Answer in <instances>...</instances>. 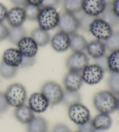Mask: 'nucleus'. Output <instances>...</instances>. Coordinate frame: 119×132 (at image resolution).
I'll use <instances>...</instances> for the list:
<instances>
[{
  "mask_svg": "<svg viewBox=\"0 0 119 132\" xmlns=\"http://www.w3.org/2000/svg\"><path fill=\"white\" fill-rule=\"evenodd\" d=\"M89 57L84 52H73L66 59V66L69 71L81 72L89 64Z\"/></svg>",
  "mask_w": 119,
  "mask_h": 132,
  "instance_id": "obj_7",
  "label": "nucleus"
},
{
  "mask_svg": "<svg viewBox=\"0 0 119 132\" xmlns=\"http://www.w3.org/2000/svg\"><path fill=\"white\" fill-rule=\"evenodd\" d=\"M83 81L80 72L69 71L63 78V85L65 90L78 91L81 88Z\"/></svg>",
  "mask_w": 119,
  "mask_h": 132,
  "instance_id": "obj_14",
  "label": "nucleus"
},
{
  "mask_svg": "<svg viewBox=\"0 0 119 132\" xmlns=\"http://www.w3.org/2000/svg\"><path fill=\"white\" fill-rule=\"evenodd\" d=\"M108 71L111 73H119V50L110 52L107 57Z\"/></svg>",
  "mask_w": 119,
  "mask_h": 132,
  "instance_id": "obj_25",
  "label": "nucleus"
},
{
  "mask_svg": "<svg viewBox=\"0 0 119 132\" xmlns=\"http://www.w3.org/2000/svg\"><path fill=\"white\" fill-rule=\"evenodd\" d=\"M14 116L21 123L27 125L35 117L34 112L30 109L28 105L23 104L15 108Z\"/></svg>",
  "mask_w": 119,
  "mask_h": 132,
  "instance_id": "obj_19",
  "label": "nucleus"
},
{
  "mask_svg": "<svg viewBox=\"0 0 119 132\" xmlns=\"http://www.w3.org/2000/svg\"><path fill=\"white\" fill-rule=\"evenodd\" d=\"M117 110L119 111V96H117Z\"/></svg>",
  "mask_w": 119,
  "mask_h": 132,
  "instance_id": "obj_45",
  "label": "nucleus"
},
{
  "mask_svg": "<svg viewBox=\"0 0 119 132\" xmlns=\"http://www.w3.org/2000/svg\"><path fill=\"white\" fill-rule=\"evenodd\" d=\"M78 19V24H79V29H81L84 31H88L90 26L95 18L83 13L80 18Z\"/></svg>",
  "mask_w": 119,
  "mask_h": 132,
  "instance_id": "obj_32",
  "label": "nucleus"
},
{
  "mask_svg": "<svg viewBox=\"0 0 119 132\" xmlns=\"http://www.w3.org/2000/svg\"><path fill=\"white\" fill-rule=\"evenodd\" d=\"M35 63V57H28L23 56L20 67L22 68H28L33 66Z\"/></svg>",
  "mask_w": 119,
  "mask_h": 132,
  "instance_id": "obj_36",
  "label": "nucleus"
},
{
  "mask_svg": "<svg viewBox=\"0 0 119 132\" xmlns=\"http://www.w3.org/2000/svg\"><path fill=\"white\" fill-rule=\"evenodd\" d=\"M58 27L60 31L69 35L76 34L79 29L78 19L74 14L65 12L60 15Z\"/></svg>",
  "mask_w": 119,
  "mask_h": 132,
  "instance_id": "obj_9",
  "label": "nucleus"
},
{
  "mask_svg": "<svg viewBox=\"0 0 119 132\" xmlns=\"http://www.w3.org/2000/svg\"><path fill=\"white\" fill-rule=\"evenodd\" d=\"M6 19L11 27L22 26L26 20L24 8L20 6H15L8 11Z\"/></svg>",
  "mask_w": 119,
  "mask_h": 132,
  "instance_id": "obj_15",
  "label": "nucleus"
},
{
  "mask_svg": "<svg viewBox=\"0 0 119 132\" xmlns=\"http://www.w3.org/2000/svg\"><path fill=\"white\" fill-rule=\"evenodd\" d=\"M107 57L108 56L106 55H104L102 57H99L97 59H95V63L99 67H101L102 70H103L104 72L109 71L108 67V62H107Z\"/></svg>",
  "mask_w": 119,
  "mask_h": 132,
  "instance_id": "obj_34",
  "label": "nucleus"
},
{
  "mask_svg": "<svg viewBox=\"0 0 119 132\" xmlns=\"http://www.w3.org/2000/svg\"><path fill=\"white\" fill-rule=\"evenodd\" d=\"M18 49L24 57H35L39 46L30 37L26 36L17 44Z\"/></svg>",
  "mask_w": 119,
  "mask_h": 132,
  "instance_id": "obj_13",
  "label": "nucleus"
},
{
  "mask_svg": "<svg viewBox=\"0 0 119 132\" xmlns=\"http://www.w3.org/2000/svg\"><path fill=\"white\" fill-rule=\"evenodd\" d=\"M106 50L104 41L96 39L88 42L85 48L88 55L95 60L105 55Z\"/></svg>",
  "mask_w": 119,
  "mask_h": 132,
  "instance_id": "obj_17",
  "label": "nucleus"
},
{
  "mask_svg": "<svg viewBox=\"0 0 119 132\" xmlns=\"http://www.w3.org/2000/svg\"><path fill=\"white\" fill-rule=\"evenodd\" d=\"M9 29L2 23H0V42L8 38Z\"/></svg>",
  "mask_w": 119,
  "mask_h": 132,
  "instance_id": "obj_37",
  "label": "nucleus"
},
{
  "mask_svg": "<svg viewBox=\"0 0 119 132\" xmlns=\"http://www.w3.org/2000/svg\"><path fill=\"white\" fill-rule=\"evenodd\" d=\"M99 18L105 21L112 28L116 26L119 23V18L113 12L111 7H107Z\"/></svg>",
  "mask_w": 119,
  "mask_h": 132,
  "instance_id": "obj_28",
  "label": "nucleus"
},
{
  "mask_svg": "<svg viewBox=\"0 0 119 132\" xmlns=\"http://www.w3.org/2000/svg\"><path fill=\"white\" fill-rule=\"evenodd\" d=\"M43 0H26L27 4L39 6L41 7Z\"/></svg>",
  "mask_w": 119,
  "mask_h": 132,
  "instance_id": "obj_43",
  "label": "nucleus"
},
{
  "mask_svg": "<svg viewBox=\"0 0 119 132\" xmlns=\"http://www.w3.org/2000/svg\"><path fill=\"white\" fill-rule=\"evenodd\" d=\"M88 31L95 38L105 41L112 34L113 28L100 18H96L90 26Z\"/></svg>",
  "mask_w": 119,
  "mask_h": 132,
  "instance_id": "obj_5",
  "label": "nucleus"
},
{
  "mask_svg": "<svg viewBox=\"0 0 119 132\" xmlns=\"http://www.w3.org/2000/svg\"><path fill=\"white\" fill-rule=\"evenodd\" d=\"M60 14L55 8H41L37 22L40 28L48 31L58 27Z\"/></svg>",
  "mask_w": 119,
  "mask_h": 132,
  "instance_id": "obj_3",
  "label": "nucleus"
},
{
  "mask_svg": "<svg viewBox=\"0 0 119 132\" xmlns=\"http://www.w3.org/2000/svg\"><path fill=\"white\" fill-rule=\"evenodd\" d=\"M61 0H43L42 2L41 8H46V7H50V8H55L59 4Z\"/></svg>",
  "mask_w": 119,
  "mask_h": 132,
  "instance_id": "obj_38",
  "label": "nucleus"
},
{
  "mask_svg": "<svg viewBox=\"0 0 119 132\" xmlns=\"http://www.w3.org/2000/svg\"><path fill=\"white\" fill-rule=\"evenodd\" d=\"M104 71L96 64H88L81 72L83 82L90 85L99 83L103 78Z\"/></svg>",
  "mask_w": 119,
  "mask_h": 132,
  "instance_id": "obj_8",
  "label": "nucleus"
},
{
  "mask_svg": "<svg viewBox=\"0 0 119 132\" xmlns=\"http://www.w3.org/2000/svg\"><path fill=\"white\" fill-rule=\"evenodd\" d=\"M70 48L73 52H84L86 48L87 41L84 37L77 34L70 35Z\"/></svg>",
  "mask_w": 119,
  "mask_h": 132,
  "instance_id": "obj_22",
  "label": "nucleus"
},
{
  "mask_svg": "<svg viewBox=\"0 0 119 132\" xmlns=\"http://www.w3.org/2000/svg\"><path fill=\"white\" fill-rule=\"evenodd\" d=\"M8 11L6 7L4 4L0 3V23H2L5 19H6Z\"/></svg>",
  "mask_w": 119,
  "mask_h": 132,
  "instance_id": "obj_40",
  "label": "nucleus"
},
{
  "mask_svg": "<svg viewBox=\"0 0 119 132\" xmlns=\"http://www.w3.org/2000/svg\"><path fill=\"white\" fill-rule=\"evenodd\" d=\"M92 123L97 131H105L111 128L113 121L110 115L105 113H99L92 120Z\"/></svg>",
  "mask_w": 119,
  "mask_h": 132,
  "instance_id": "obj_18",
  "label": "nucleus"
},
{
  "mask_svg": "<svg viewBox=\"0 0 119 132\" xmlns=\"http://www.w3.org/2000/svg\"><path fill=\"white\" fill-rule=\"evenodd\" d=\"M70 41L69 35L59 31L51 38L50 44L55 51L57 52H64L70 48Z\"/></svg>",
  "mask_w": 119,
  "mask_h": 132,
  "instance_id": "obj_12",
  "label": "nucleus"
},
{
  "mask_svg": "<svg viewBox=\"0 0 119 132\" xmlns=\"http://www.w3.org/2000/svg\"><path fill=\"white\" fill-rule=\"evenodd\" d=\"M18 68L11 67L3 62H0V77L6 79H10L15 77L18 73Z\"/></svg>",
  "mask_w": 119,
  "mask_h": 132,
  "instance_id": "obj_27",
  "label": "nucleus"
},
{
  "mask_svg": "<svg viewBox=\"0 0 119 132\" xmlns=\"http://www.w3.org/2000/svg\"><path fill=\"white\" fill-rule=\"evenodd\" d=\"M107 8L104 0H83L82 11L93 18H99Z\"/></svg>",
  "mask_w": 119,
  "mask_h": 132,
  "instance_id": "obj_10",
  "label": "nucleus"
},
{
  "mask_svg": "<svg viewBox=\"0 0 119 132\" xmlns=\"http://www.w3.org/2000/svg\"><path fill=\"white\" fill-rule=\"evenodd\" d=\"M26 19L30 21H37L41 7L33 5L26 4L23 7Z\"/></svg>",
  "mask_w": 119,
  "mask_h": 132,
  "instance_id": "obj_29",
  "label": "nucleus"
},
{
  "mask_svg": "<svg viewBox=\"0 0 119 132\" xmlns=\"http://www.w3.org/2000/svg\"><path fill=\"white\" fill-rule=\"evenodd\" d=\"M48 124L43 117L37 116L27 124V132H47Z\"/></svg>",
  "mask_w": 119,
  "mask_h": 132,
  "instance_id": "obj_21",
  "label": "nucleus"
},
{
  "mask_svg": "<svg viewBox=\"0 0 119 132\" xmlns=\"http://www.w3.org/2000/svg\"><path fill=\"white\" fill-rule=\"evenodd\" d=\"M68 114L71 121L78 126L91 120V114L89 109L81 103L69 106Z\"/></svg>",
  "mask_w": 119,
  "mask_h": 132,
  "instance_id": "obj_6",
  "label": "nucleus"
},
{
  "mask_svg": "<svg viewBox=\"0 0 119 132\" xmlns=\"http://www.w3.org/2000/svg\"><path fill=\"white\" fill-rule=\"evenodd\" d=\"M108 86L111 92L119 96V73H111L108 79Z\"/></svg>",
  "mask_w": 119,
  "mask_h": 132,
  "instance_id": "obj_31",
  "label": "nucleus"
},
{
  "mask_svg": "<svg viewBox=\"0 0 119 132\" xmlns=\"http://www.w3.org/2000/svg\"><path fill=\"white\" fill-rule=\"evenodd\" d=\"M9 105L3 92H0V114H3L8 110Z\"/></svg>",
  "mask_w": 119,
  "mask_h": 132,
  "instance_id": "obj_35",
  "label": "nucleus"
},
{
  "mask_svg": "<svg viewBox=\"0 0 119 132\" xmlns=\"http://www.w3.org/2000/svg\"><path fill=\"white\" fill-rule=\"evenodd\" d=\"M104 42L106 49L110 52L119 50V32H113Z\"/></svg>",
  "mask_w": 119,
  "mask_h": 132,
  "instance_id": "obj_30",
  "label": "nucleus"
},
{
  "mask_svg": "<svg viewBox=\"0 0 119 132\" xmlns=\"http://www.w3.org/2000/svg\"><path fill=\"white\" fill-rule=\"evenodd\" d=\"M52 132H70V130L66 125L59 123L54 126L52 129Z\"/></svg>",
  "mask_w": 119,
  "mask_h": 132,
  "instance_id": "obj_39",
  "label": "nucleus"
},
{
  "mask_svg": "<svg viewBox=\"0 0 119 132\" xmlns=\"http://www.w3.org/2000/svg\"><path fill=\"white\" fill-rule=\"evenodd\" d=\"M81 96L78 91H70L64 90L63 99L62 103L64 105L69 107L75 104L81 103Z\"/></svg>",
  "mask_w": 119,
  "mask_h": 132,
  "instance_id": "obj_23",
  "label": "nucleus"
},
{
  "mask_svg": "<svg viewBox=\"0 0 119 132\" xmlns=\"http://www.w3.org/2000/svg\"><path fill=\"white\" fill-rule=\"evenodd\" d=\"M92 103L99 113L110 114L117 110V96L110 90H101L94 95Z\"/></svg>",
  "mask_w": 119,
  "mask_h": 132,
  "instance_id": "obj_1",
  "label": "nucleus"
},
{
  "mask_svg": "<svg viewBox=\"0 0 119 132\" xmlns=\"http://www.w3.org/2000/svg\"><path fill=\"white\" fill-rule=\"evenodd\" d=\"M30 37L34 40L37 45L43 47L47 45L50 42L51 36L48 31L41 28H35L31 32Z\"/></svg>",
  "mask_w": 119,
  "mask_h": 132,
  "instance_id": "obj_20",
  "label": "nucleus"
},
{
  "mask_svg": "<svg viewBox=\"0 0 119 132\" xmlns=\"http://www.w3.org/2000/svg\"><path fill=\"white\" fill-rule=\"evenodd\" d=\"M105 2L107 5V7H111L113 2H115L116 0H104Z\"/></svg>",
  "mask_w": 119,
  "mask_h": 132,
  "instance_id": "obj_44",
  "label": "nucleus"
},
{
  "mask_svg": "<svg viewBox=\"0 0 119 132\" xmlns=\"http://www.w3.org/2000/svg\"><path fill=\"white\" fill-rule=\"evenodd\" d=\"M111 8L115 15L119 18V0H116L113 2L111 6Z\"/></svg>",
  "mask_w": 119,
  "mask_h": 132,
  "instance_id": "obj_41",
  "label": "nucleus"
},
{
  "mask_svg": "<svg viewBox=\"0 0 119 132\" xmlns=\"http://www.w3.org/2000/svg\"><path fill=\"white\" fill-rule=\"evenodd\" d=\"M9 106L15 108L25 104L27 100V90L22 84L14 83L7 88L4 93Z\"/></svg>",
  "mask_w": 119,
  "mask_h": 132,
  "instance_id": "obj_2",
  "label": "nucleus"
},
{
  "mask_svg": "<svg viewBox=\"0 0 119 132\" xmlns=\"http://www.w3.org/2000/svg\"><path fill=\"white\" fill-rule=\"evenodd\" d=\"M70 132H71V131H70ZM74 132H79V131H74Z\"/></svg>",
  "mask_w": 119,
  "mask_h": 132,
  "instance_id": "obj_46",
  "label": "nucleus"
},
{
  "mask_svg": "<svg viewBox=\"0 0 119 132\" xmlns=\"http://www.w3.org/2000/svg\"><path fill=\"white\" fill-rule=\"evenodd\" d=\"M83 0H63L65 12L75 15L82 11Z\"/></svg>",
  "mask_w": 119,
  "mask_h": 132,
  "instance_id": "obj_26",
  "label": "nucleus"
},
{
  "mask_svg": "<svg viewBox=\"0 0 119 132\" xmlns=\"http://www.w3.org/2000/svg\"><path fill=\"white\" fill-rule=\"evenodd\" d=\"M23 56L19 51L16 48H9L4 51L2 60L5 64L13 67H20Z\"/></svg>",
  "mask_w": 119,
  "mask_h": 132,
  "instance_id": "obj_16",
  "label": "nucleus"
},
{
  "mask_svg": "<svg viewBox=\"0 0 119 132\" xmlns=\"http://www.w3.org/2000/svg\"><path fill=\"white\" fill-rule=\"evenodd\" d=\"M28 105L34 113L40 114L46 111L49 104L47 98L40 92L30 95L28 100Z\"/></svg>",
  "mask_w": 119,
  "mask_h": 132,
  "instance_id": "obj_11",
  "label": "nucleus"
},
{
  "mask_svg": "<svg viewBox=\"0 0 119 132\" xmlns=\"http://www.w3.org/2000/svg\"><path fill=\"white\" fill-rule=\"evenodd\" d=\"M12 3L16 6H25L27 4L26 0H10Z\"/></svg>",
  "mask_w": 119,
  "mask_h": 132,
  "instance_id": "obj_42",
  "label": "nucleus"
},
{
  "mask_svg": "<svg viewBox=\"0 0 119 132\" xmlns=\"http://www.w3.org/2000/svg\"><path fill=\"white\" fill-rule=\"evenodd\" d=\"M26 36V30L22 26L11 27L9 29L8 39L12 44L17 45L18 42Z\"/></svg>",
  "mask_w": 119,
  "mask_h": 132,
  "instance_id": "obj_24",
  "label": "nucleus"
},
{
  "mask_svg": "<svg viewBox=\"0 0 119 132\" xmlns=\"http://www.w3.org/2000/svg\"><path fill=\"white\" fill-rule=\"evenodd\" d=\"M41 92L48 101L49 105L55 106L62 103L64 90L59 84L55 81H47L42 85Z\"/></svg>",
  "mask_w": 119,
  "mask_h": 132,
  "instance_id": "obj_4",
  "label": "nucleus"
},
{
  "mask_svg": "<svg viewBox=\"0 0 119 132\" xmlns=\"http://www.w3.org/2000/svg\"><path fill=\"white\" fill-rule=\"evenodd\" d=\"M79 132H97L98 131L95 129L91 120L87 122L83 125L78 126V128Z\"/></svg>",
  "mask_w": 119,
  "mask_h": 132,
  "instance_id": "obj_33",
  "label": "nucleus"
}]
</instances>
